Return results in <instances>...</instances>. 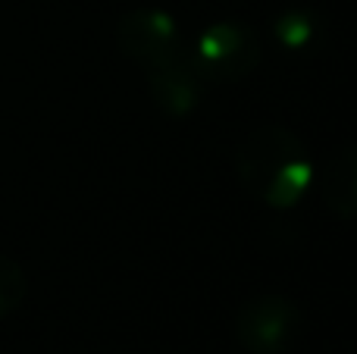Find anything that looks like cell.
Returning <instances> with one entry per match:
<instances>
[{"mask_svg": "<svg viewBox=\"0 0 357 354\" xmlns=\"http://www.w3.org/2000/svg\"><path fill=\"white\" fill-rule=\"evenodd\" d=\"M116 44L132 63L151 69L182 54V35L169 13L154 6L129 10L116 25Z\"/></svg>", "mask_w": 357, "mask_h": 354, "instance_id": "277c9868", "label": "cell"}, {"mask_svg": "<svg viewBox=\"0 0 357 354\" xmlns=\"http://www.w3.org/2000/svg\"><path fill=\"white\" fill-rule=\"evenodd\" d=\"M273 38L279 41L282 50H291V54H314L323 44V38H326V25H323V19L317 16L314 10L291 6V10L276 16V22H273Z\"/></svg>", "mask_w": 357, "mask_h": 354, "instance_id": "52a82bcc", "label": "cell"}, {"mask_svg": "<svg viewBox=\"0 0 357 354\" xmlns=\"http://www.w3.org/2000/svg\"><path fill=\"white\" fill-rule=\"evenodd\" d=\"M148 88L154 104L160 107L169 116H188L197 104H201L204 94V79L191 60H185L182 54L173 60L160 63V66L148 69Z\"/></svg>", "mask_w": 357, "mask_h": 354, "instance_id": "5b68a950", "label": "cell"}, {"mask_svg": "<svg viewBox=\"0 0 357 354\" xmlns=\"http://www.w3.org/2000/svg\"><path fill=\"white\" fill-rule=\"evenodd\" d=\"M25 298V273L16 261L0 254V317L16 311Z\"/></svg>", "mask_w": 357, "mask_h": 354, "instance_id": "ba28073f", "label": "cell"}, {"mask_svg": "<svg viewBox=\"0 0 357 354\" xmlns=\"http://www.w3.org/2000/svg\"><path fill=\"white\" fill-rule=\"evenodd\" d=\"M301 330V311L289 295H254L235 314V339L251 354H282Z\"/></svg>", "mask_w": 357, "mask_h": 354, "instance_id": "3957f363", "label": "cell"}, {"mask_svg": "<svg viewBox=\"0 0 357 354\" xmlns=\"http://www.w3.org/2000/svg\"><path fill=\"white\" fill-rule=\"evenodd\" d=\"M260 38L245 22H213L197 35L191 47V66L204 82H241L260 66Z\"/></svg>", "mask_w": 357, "mask_h": 354, "instance_id": "7a4b0ae2", "label": "cell"}, {"mask_svg": "<svg viewBox=\"0 0 357 354\" xmlns=\"http://www.w3.org/2000/svg\"><path fill=\"white\" fill-rule=\"evenodd\" d=\"M235 173L257 204L291 210L304 201L314 182V160L291 129L264 123L241 135L235 148Z\"/></svg>", "mask_w": 357, "mask_h": 354, "instance_id": "6da1fadb", "label": "cell"}, {"mask_svg": "<svg viewBox=\"0 0 357 354\" xmlns=\"http://www.w3.org/2000/svg\"><path fill=\"white\" fill-rule=\"evenodd\" d=\"M323 204L342 220H357V144H345L323 169Z\"/></svg>", "mask_w": 357, "mask_h": 354, "instance_id": "8992f818", "label": "cell"}]
</instances>
